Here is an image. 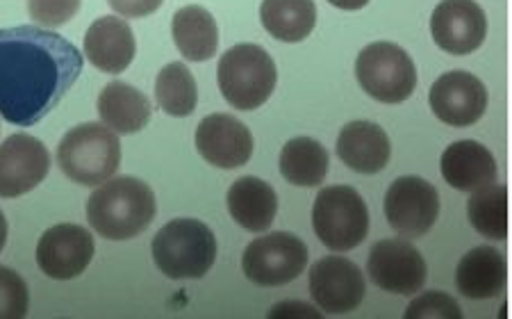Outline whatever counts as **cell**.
I'll return each mask as SVG.
<instances>
[{"label": "cell", "instance_id": "5b68a950", "mask_svg": "<svg viewBox=\"0 0 512 319\" xmlns=\"http://www.w3.org/2000/svg\"><path fill=\"white\" fill-rule=\"evenodd\" d=\"M217 80L228 105L251 112L262 108L274 94L278 69L274 57L262 46L237 44L221 55Z\"/></svg>", "mask_w": 512, "mask_h": 319}, {"label": "cell", "instance_id": "8fae6325", "mask_svg": "<svg viewBox=\"0 0 512 319\" xmlns=\"http://www.w3.org/2000/svg\"><path fill=\"white\" fill-rule=\"evenodd\" d=\"M367 272L378 288L412 297L426 285L428 267L415 244L408 240H381L369 253Z\"/></svg>", "mask_w": 512, "mask_h": 319}, {"label": "cell", "instance_id": "d6a6232c", "mask_svg": "<svg viewBox=\"0 0 512 319\" xmlns=\"http://www.w3.org/2000/svg\"><path fill=\"white\" fill-rule=\"evenodd\" d=\"M330 5L337 7V10H344V12H358L362 7L369 5V0H328Z\"/></svg>", "mask_w": 512, "mask_h": 319}, {"label": "cell", "instance_id": "ffe728a7", "mask_svg": "<svg viewBox=\"0 0 512 319\" xmlns=\"http://www.w3.org/2000/svg\"><path fill=\"white\" fill-rule=\"evenodd\" d=\"M228 212L244 231L264 233L276 222L278 194L258 176H242L228 190Z\"/></svg>", "mask_w": 512, "mask_h": 319}, {"label": "cell", "instance_id": "f1b7e54d", "mask_svg": "<svg viewBox=\"0 0 512 319\" xmlns=\"http://www.w3.org/2000/svg\"><path fill=\"white\" fill-rule=\"evenodd\" d=\"M406 319H462V310L447 292L433 290L412 301L406 310Z\"/></svg>", "mask_w": 512, "mask_h": 319}, {"label": "cell", "instance_id": "83f0119b", "mask_svg": "<svg viewBox=\"0 0 512 319\" xmlns=\"http://www.w3.org/2000/svg\"><path fill=\"white\" fill-rule=\"evenodd\" d=\"M30 294L19 272L0 267V319H23L28 315Z\"/></svg>", "mask_w": 512, "mask_h": 319}, {"label": "cell", "instance_id": "7a4b0ae2", "mask_svg": "<svg viewBox=\"0 0 512 319\" xmlns=\"http://www.w3.org/2000/svg\"><path fill=\"white\" fill-rule=\"evenodd\" d=\"M155 210L151 185L135 176L107 178L87 199V222L105 240L126 242L153 224Z\"/></svg>", "mask_w": 512, "mask_h": 319}, {"label": "cell", "instance_id": "8992f818", "mask_svg": "<svg viewBox=\"0 0 512 319\" xmlns=\"http://www.w3.org/2000/svg\"><path fill=\"white\" fill-rule=\"evenodd\" d=\"M312 226L319 242L330 251H351L367 240L369 208L353 187L330 185L317 194L315 208H312Z\"/></svg>", "mask_w": 512, "mask_h": 319}, {"label": "cell", "instance_id": "44dd1931", "mask_svg": "<svg viewBox=\"0 0 512 319\" xmlns=\"http://www.w3.org/2000/svg\"><path fill=\"white\" fill-rule=\"evenodd\" d=\"M508 263L499 249L476 247L462 256L456 269V288L467 299H494L506 290Z\"/></svg>", "mask_w": 512, "mask_h": 319}, {"label": "cell", "instance_id": "4fadbf2b", "mask_svg": "<svg viewBox=\"0 0 512 319\" xmlns=\"http://www.w3.org/2000/svg\"><path fill=\"white\" fill-rule=\"evenodd\" d=\"M51 153L28 133H16L0 144V199H16L44 183Z\"/></svg>", "mask_w": 512, "mask_h": 319}, {"label": "cell", "instance_id": "cb8c5ba5", "mask_svg": "<svg viewBox=\"0 0 512 319\" xmlns=\"http://www.w3.org/2000/svg\"><path fill=\"white\" fill-rule=\"evenodd\" d=\"M260 21L278 42L299 44L317 26L315 0H262Z\"/></svg>", "mask_w": 512, "mask_h": 319}, {"label": "cell", "instance_id": "d6986e66", "mask_svg": "<svg viewBox=\"0 0 512 319\" xmlns=\"http://www.w3.org/2000/svg\"><path fill=\"white\" fill-rule=\"evenodd\" d=\"M442 176L453 190L476 192L485 185L497 183V160L492 151L474 139H460L442 153Z\"/></svg>", "mask_w": 512, "mask_h": 319}, {"label": "cell", "instance_id": "277c9868", "mask_svg": "<svg viewBox=\"0 0 512 319\" xmlns=\"http://www.w3.org/2000/svg\"><path fill=\"white\" fill-rule=\"evenodd\" d=\"M57 162L73 183L92 187L112 178L121 167V142L105 124H80L71 128L57 146Z\"/></svg>", "mask_w": 512, "mask_h": 319}, {"label": "cell", "instance_id": "9c48e42d", "mask_svg": "<svg viewBox=\"0 0 512 319\" xmlns=\"http://www.w3.org/2000/svg\"><path fill=\"white\" fill-rule=\"evenodd\" d=\"M308 288L315 304L328 315H349L358 310L367 297L362 269L342 256L317 260L310 267Z\"/></svg>", "mask_w": 512, "mask_h": 319}, {"label": "cell", "instance_id": "30bf717a", "mask_svg": "<svg viewBox=\"0 0 512 319\" xmlns=\"http://www.w3.org/2000/svg\"><path fill=\"white\" fill-rule=\"evenodd\" d=\"M385 217L401 237H424L440 217V194L419 176H401L385 194Z\"/></svg>", "mask_w": 512, "mask_h": 319}, {"label": "cell", "instance_id": "52a82bcc", "mask_svg": "<svg viewBox=\"0 0 512 319\" xmlns=\"http://www.w3.org/2000/svg\"><path fill=\"white\" fill-rule=\"evenodd\" d=\"M355 76L371 98L387 105L408 101L417 87L415 62L392 42H374L362 48L355 60Z\"/></svg>", "mask_w": 512, "mask_h": 319}, {"label": "cell", "instance_id": "ac0fdd59", "mask_svg": "<svg viewBox=\"0 0 512 319\" xmlns=\"http://www.w3.org/2000/svg\"><path fill=\"white\" fill-rule=\"evenodd\" d=\"M337 155L349 169L374 176L390 165L392 144L385 130L374 121H351L337 137Z\"/></svg>", "mask_w": 512, "mask_h": 319}, {"label": "cell", "instance_id": "6da1fadb", "mask_svg": "<svg viewBox=\"0 0 512 319\" xmlns=\"http://www.w3.org/2000/svg\"><path fill=\"white\" fill-rule=\"evenodd\" d=\"M82 73V55L53 30H0V117L14 126L46 119Z\"/></svg>", "mask_w": 512, "mask_h": 319}, {"label": "cell", "instance_id": "7c38bea8", "mask_svg": "<svg viewBox=\"0 0 512 319\" xmlns=\"http://www.w3.org/2000/svg\"><path fill=\"white\" fill-rule=\"evenodd\" d=\"M96 253V242L85 226L57 224L41 235L37 265L55 281H71L87 272Z\"/></svg>", "mask_w": 512, "mask_h": 319}, {"label": "cell", "instance_id": "f546056e", "mask_svg": "<svg viewBox=\"0 0 512 319\" xmlns=\"http://www.w3.org/2000/svg\"><path fill=\"white\" fill-rule=\"evenodd\" d=\"M80 3L82 0H28V12L39 28H60L80 12Z\"/></svg>", "mask_w": 512, "mask_h": 319}, {"label": "cell", "instance_id": "484cf974", "mask_svg": "<svg viewBox=\"0 0 512 319\" xmlns=\"http://www.w3.org/2000/svg\"><path fill=\"white\" fill-rule=\"evenodd\" d=\"M469 224L487 240H506L508 237V190L506 185H485L472 192L467 203Z\"/></svg>", "mask_w": 512, "mask_h": 319}, {"label": "cell", "instance_id": "2e32d148", "mask_svg": "<svg viewBox=\"0 0 512 319\" xmlns=\"http://www.w3.org/2000/svg\"><path fill=\"white\" fill-rule=\"evenodd\" d=\"M196 151L205 162L219 169H239L249 165L253 155V135L233 114H210L196 128Z\"/></svg>", "mask_w": 512, "mask_h": 319}, {"label": "cell", "instance_id": "9a60e30c", "mask_svg": "<svg viewBox=\"0 0 512 319\" xmlns=\"http://www.w3.org/2000/svg\"><path fill=\"white\" fill-rule=\"evenodd\" d=\"M435 44L449 55H469L483 46L487 16L476 0H442L431 16Z\"/></svg>", "mask_w": 512, "mask_h": 319}, {"label": "cell", "instance_id": "836d02e7", "mask_svg": "<svg viewBox=\"0 0 512 319\" xmlns=\"http://www.w3.org/2000/svg\"><path fill=\"white\" fill-rule=\"evenodd\" d=\"M7 244V219L3 215V210H0V253H3Z\"/></svg>", "mask_w": 512, "mask_h": 319}, {"label": "cell", "instance_id": "3957f363", "mask_svg": "<svg viewBox=\"0 0 512 319\" xmlns=\"http://www.w3.org/2000/svg\"><path fill=\"white\" fill-rule=\"evenodd\" d=\"M153 260L171 281H196L217 260V237L198 219H173L153 237Z\"/></svg>", "mask_w": 512, "mask_h": 319}, {"label": "cell", "instance_id": "e0dca14e", "mask_svg": "<svg viewBox=\"0 0 512 319\" xmlns=\"http://www.w3.org/2000/svg\"><path fill=\"white\" fill-rule=\"evenodd\" d=\"M137 53L135 32L119 16H101L85 35V55L98 71L123 73Z\"/></svg>", "mask_w": 512, "mask_h": 319}, {"label": "cell", "instance_id": "1f68e13d", "mask_svg": "<svg viewBox=\"0 0 512 319\" xmlns=\"http://www.w3.org/2000/svg\"><path fill=\"white\" fill-rule=\"evenodd\" d=\"M287 317H299V319H321L324 313H319L315 306L305 304V301H280L269 310V319H287Z\"/></svg>", "mask_w": 512, "mask_h": 319}, {"label": "cell", "instance_id": "4316f807", "mask_svg": "<svg viewBox=\"0 0 512 319\" xmlns=\"http://www.w3.org/2000/svg\"><path fill=\"white\" fill-rule=\"evenodd\" d=\"M155 101L171 117H189L196 110L198 87L183 62H171L155 80Z\"/></svg>", "mask_w": 512, "mask_h": 319}, {"label": "cell", "instance_id": "7402d4cb", "mask_svg": "<svg viewBox=\"0 0 512 319\" xmlns=\"http://www.w3.org/2000/svg\"><path fill=\"white\" fill-rule=\"evenodd\" d=\"M98 114L103 124L114 130L117 135H135L148 126L151 121V101L137 87L121 80L105 85L101 96H98Z\"/></svg>", "mask_w": 512, "mask_h": 319}, {"label": "cell", "instance_id": "d4e9b609", "mask_svg": "<svg viewBox=\"0 0 512 319\" xmlns=\"http://www.w3.org/2000/svg\"><path fill=\"white\" fill-rule=\"evenodd\" d=\"M280 174L289 185L317 187L326 181L330 158L326 146L312 137H294L280 151Z\"/></svg>", "mask_w": 512, "mask_h": 319}, {"label": "cell", "instance_id": "4dcf8cb0", "mask_svg": "<svg viewBox=\"0 0 512 319\" xmlns=\"http://www.w3.org/2000/svg\"><path fill=\"white\" fill-rule=\"evenodd\" d=\"M107 3L126 19H144V16L158 12L164 0H107Z\"/></svg>", "mask_w": 512, "mask_h": 319}, {"label": "cell", "instance_id": "5bb4252c", "mask_svg": "<svg viewBox=\"0 0 512 319\" xmlns=\"http://www.w3.org/2000/svg\"><path fill=\"white\" fill-rule=\"evenodd\" d=\"M431 110L442 124L453 128L474 126L487 110V89L474 73L447 71L435 80L428 94Z\"/></svg>", "mask_w": 512, "mask_h": 319}, {"label": "cell", "instance_id": "603a6c76", "mask_svg": "<svg viewBox=\"0 0 512 319\" xmlns=\"http://www.w3.org/2000/svg\"><path fill=\"white\" fill-rule=\"evenodd\" d=\"M171 35L189 62H208L219 51V26L201 5H187L173 14Z\"/></svg>", "mask_w": 512, "mask_h": 319}, {"label": "cell", "instance_id": "ba28073f", "mask_svg": "<svg viewBox=\"0 0 512 319\" xmlns=\"http://www.w3.org/2000/svg\"><path fill=\"white\" fill-rule=\"evenodd\" d=\"M310 253L301 237L276 231L253 240L242 256V269L251 283L278 288L299 278L308 267Z\"/></svg>", "mask_w": 512, "mask_h": 319}]
</instances>
